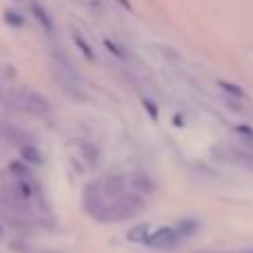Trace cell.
Wrapping results in <instances>:
<instances>
[{
	"label": "cell",
	"mask_w": 253,
	"mask_h": 253,
	"mask_svg": "<svg viewBox=\"0 0 253 253\" xmlns=\"http://www.w3.org/2000/svg\"><path fill=\"white\" fill-rule=\"evenodd\" d=\"M151 189V182L142 175H102L84 187L83 209L96 222L131 220L144 211V196Z\"/></svg>",
	"instance_id": "cell-1"
},
{
	"label": "cell",
	"mask_w": 253,
	"mask_h": 253,
	"mask_svg": "<svg viewBox=\"0 0 253 253\" xmlns=\"http://www.w3.org/2000/svg\"><path fill=\"white\" fill-rule=\"evenodd\" d=\"M200 229V222L196 218H184L178 220L175 224H162V227H149V224H140V227L131 229L126 236L131 242H140V245L149 247V249L158 251H169L191 238L193 233Z\"/></svg>",
	"instance_id": "cell-2"
},
{
	"label": "cell",
	"mask_w": 253,
	"mask_h": 253,
	"mask_svg": "<svg viewBox=\"0 0 253 253\" xmlns=\"http://www.w3.org/2000/svg\"><path fill=\"white\" fill-rule=\"evenodd\" d=\"M7 102L16 111L29 116H49L51 114V102L42 96V93L34 91V89H11L7 93Z\"/></svg>",
	"instance_id": "cell-3"
},
{
	"label": "cell",
	"mask_w": 253,
	"mask_h": 253,
	"mask_svg": "<svg viewBox=\"0 0 253 253\" xmlns=\"http://www.w3.org/2000/svg\"><path fill=\"white\" fill-rule=\"evenodd\" d=\"M71 153H74V160L78 162L83 169H96L98 167V158H100V153H98V149L93 147L91 142L78 140V142H74Z\"/></svg>",
	"instance_id": "cell-4"
},
{
	"label": "cell",
	"mask_w": 253,
	"mask_h": 253,
	"mask_svg": "<svg viewBox=\"0 0 253 253\" xmlns=\"http://www.w3.org/2000/svg\"><path fill=\"white\" fill-rule=\"evenodd\" d=\"M29 7H31V16H34V20L42 27V31H47L49 36L56 34V25H53V20H51V16H49L47 9H44L40 2H31Z\"/></svg>",
	"instance_id": "cell-5"
},
{
	"label": "cell",
	"mask_w": 253,
	"mask_h": 253,
	"mask_svg": "<svg viewBox=\"0 0 253 253\" xmlns=\"http://www.w3.org/2000/svg\"><path fill=\"white\" fill-rule=\"evenodd\" d=\"M224 158L231 162H236V165L245 167V169H251L253 171V149L245 147V149H229L227 153H224Z\"/></svg>",
	"instance_id": "cell-6"
},
{
	"label": "cell",
	"mask_w": 253,
	"mask_h": 253,
	"mask_svg": "<svg viewBox=\"0 0 253 253\" xmlns=\"http://www.w3.org/2000/svg\"><path fill=\"white\" fill-rule=\"evenodd\" d=\"M71 38H74V42H76V47L80 49V51H83V56L87 58L89 62H93L96 60V53H93V49H91V44L87 42V40L83 38V36L78 34V31H74V36H71Z\"/></svg>",
	"instance_id": "cell-7"
},
{
	"label": "cell",
	"mask_w": 253,
	"mask_h": 253,
	"mask_svg": "<svg viewBox=\"0 0 253 253\" xmlns=\"http://www.w3.org/2000/svg\"><path fill=\"white\" fill-rule=\"evenodd\" d=\"M220 89H222V91H227V93H231L233 98H238V100H242V98H245V91H242L240 87H238V84H233V83H227V80H220Z\"/></svg>",
	"instance_id": "cell-8"
},
{
	"label": "cell",
	"mask_w": 253,
	"mask_h": 253,
	"mask_svg": "<svg viewBox=\"0 0 253 253\" xmlns=\"http://www.w3.org/2000/svg\"><path fill=\"white\" fill-rule=\"evenodd\" d=\"M4 20L11 27H22V18H20V13H16V11H4Z\"/></svg>",
	"instance_id": "cell-9"
},
{
	"label": "cell",
	"mask_w": 253,
	"mask_h": 253,
	"mask_svg": "<svg viewBox=\"0 0 253 253\" xmlns=\"http://www.w3.org/2000/svg\"><path fill=\"white\" fill-rule=\"evenodd\" d=\"M22 153H25V158H29V160L40 162V156H38V151H36L34 147H22Z\"/></svg>",
	"instance_id": "cell-10"
},
{
	"label": "cell",
	"mask_w": 253,
	"mask_h": 253,
	"mask_svg": "<svg viewBox=\"0 0 253 253\" xmlns=\"http://www.w3.org/2000/svg\"><path fill=\"white\" fill-rule=\"evenodd\" d=\"M144 107H147V111H149V116H151V118H158V109L156 107H153V102L151 100H147V98H144Z\"/></svg>",
	"instance_id": "cell-11"
},
{
	"label": "cell",
	"mask_w": 253,
	"mask_h": 253,
	"mask_svg": "<svg viewBox=\"0 0 253 253\" xmlns=\"http://www.w3.org/2000/svg\"><path fill=\"white\" fill-rule=\"evenodd\" d=\"M105 44H107V47H109V49H111V53H114V56H116V58H123V56H125V53H123V49H118V47H116V44H114V42H111V40H107V42H105Z\"/></svg>",
	"instance_id": "cell-12"
},
{
	"label": "cell",
	"mask_w": 253,
	"mask_h": 253,
	"mask_svg": "<svg viewBox=\"0 0 253 253\" xmlns=\"http://www.w3.org/2000/svg\"><path fill=\"white\" fill-rule=\"evenodd\" d=\"M25 253H58V251H44V249H27Z\"/></svg>",
	"instance_id": "cell-13"
},
{
	"label": "cell",
	"mask_w": 253,
	"mask_h": 253,
	"mask_svg": "<svg viewBox=\"0 0 253 253\" xmlns=\"http://www.w3.org/2000/svg\"><path fill=\"white\" fill-rule=\"evenodd\" d=\"M0 236H2V227H0Z\"/></svg>",
	"instance_id": "cell-14"
}]
</instances>
